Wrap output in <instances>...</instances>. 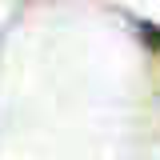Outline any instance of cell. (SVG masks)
Listing matches in <instances>:
<instances>
[]
</instances>
